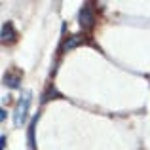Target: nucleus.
Segmentation results:
<instances>
[{
  "label": "nucleus",
  "instance_id": "obj_1",
  "mask_svg": "<svg viewBox=\"0 0 150 150\" xmlns=\"http://www.w3.org/2000/svg\"><path fill=\"white\" fill-rule=\"evenodd\" d=\"M29 105H30V91H25V93L21 95V99H19L17 108H15V114H13V124H15V127H19V125L25 124Z\"/></svg>",
  "mask_w": 150,
  "mask_h": 150
},
{
  "label": "nucleus",
  "instance_id": "obj_6",
  "mask_svg": "<svg viewBox=\"0 0 150 150\" xmlns=\"http://www.w3.org/2000/svg\"><path fill=\"white\" fill-rule=\"evenodd\" d=\"M36 122H38V116H34L29 127V148L30 150H34V127H36Z\"/></svg>",
  "mask_w": 150,
  "mask_h": 150
},
{
  "label": "nucleus",
  "instance_id": "obj_2",
  "mask_svg": "<svg viewBox=\"0 0 150 150\" xmlns=\"http://www.w3.org/2000/svg\"><path fill=\"white\" fill-rule=\"evenodd\" d=\"M78 19H80V27H82V29H86V30H89L93 25H95V15H93L91 8H89L88 4H86V6L80 10V15H78Z\"/></svg>",
  "mask_w": 150,
  "mask_h": 150
},
{
  "label": "nucleus",
  "instance_id": "obj_4",
  "mask_svg": "<svg viewBox=\"0 0 150 150\" xmlns=\"http://www.w3.org/2000/svg\"><path fill=\"white\" fill-rule=\"evenodd\" d=\"M15 30H13V25H11L10 21H6L2 25V42H6V44H10V42L15 40Z\"/></svg>",
  "mask_w": 150,
  "mask_h": 150
},
{
  "label": "nucleus",
  "instance_id": "obj_5",
  "mask_svg": "<svg viewBox=\"0 0 150 150\" xmlns=\"http://www.w3.org/2000/svg\"><path fill=\"white\" fill-rule=\"evenodd\" d=\"M80 44H82V36H70L69 40L63 44L61 51H70L72 48H76V46H80Z\"/></svg>",
  "mask_w": 150,
  "mask_h": 150
},
{
  "label": "nucleus",
  "instance_id": "obj_3",
  "mask_svg": "<svg viewBox=\"0 0 150 150\" xmlns=\"http://www.w3.org/2000/svg\"><path fill=\"white\" fill-rule=\"evenodd\" d=\"M19 82H21V72L19 70H10V72L4 74V84L8 88H19Z\"/></svg>",
  "mask_w": 150,
  "mask_h": 150
}]
</instances>
